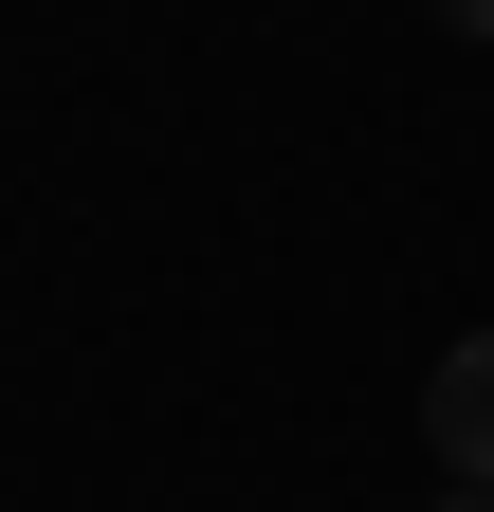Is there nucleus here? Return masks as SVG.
Here are the masks:
<instances>
[{
	"mask_svg": "<svg viewBox=\"0 0 494 512\" xmlns=\"http://www.w3.org/2000/svg\"><path fill=\"white\" fill-rule=\"evenodd\" d=\"M421 439H440L458 494H494V330H458L440 366H421Z\"/></svg>",
	"mask_w": 494,
	"mask_h": 512,
	"instance_id": "1",
	"label": "nucleus"
},
{
	"mask_svg": "<svg viewBox=\"0 0 494 512\" xmlns=\"http://www.w3.org/2000/svg\"><path fill=\"white\" fill-rule=\"evenodd\" d=\"M440 19H458V37H494V0H440Z\"/></svg>",
	"mask_w": 494,
	"mask_h": 512,
	"instance_id": "2",
	"label": "nucleus"
},
{
	"mask_svg": "<svg viewBox=\"0 0 494 512\" xmlns=\"http://www.w3.org/2000/svg\"><path fill=\"white\" fill-rule=\"evenodd\" d=\"M440 512H494V494H440Z\"/></svg>",
	"mask_w": 494,
	"mask_h": 512,
	"instance_id": "3",
	"label": "nucleus"
}]
</instances>
